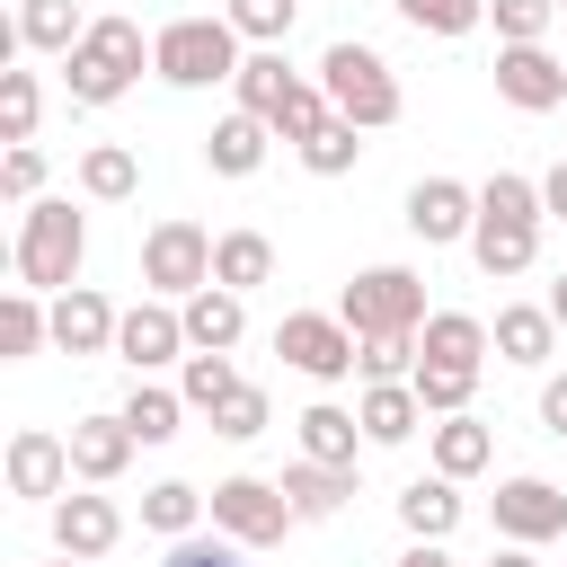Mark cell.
I'll list each match as a JSON object with an SVG mask.
<instances>
[{
	"mask_svg": "<svg viewBox=\"0 0 567 567\" xmlns=\"http://www.w3.org/2000/svg\"><path fill=\"white\" fill-rule=\"evenodd\" d=\"M80 257H89V221L62 195H35L18 221V292H71Z\"/></svg>",
	"mask_w": 567,
	"mask_h": 567,
	"instance_id": "1",
	"label": "cell"
},
{
	"mask_svg": "<svg viewBox=\"0 0 567 567\" xmlns=\"http://www.w3.org/2000/svg\"><path fill=\"white\" fill-rule=\"evenodd\" d=\"M239 27L230 18H168L159 35H151V71L168 80V89H213V80H239Z\"/></svg>",
	"mask_w": 567,
	"mask_h": 567,
	"instance_id": "2",
	"label": "cell"
},
{
	"mask_svg": "<svg viewBox=\"0 0 567 567\" xmlns=\"http://www.w3.org/2000/svg\"><path fill=\"white\" fill-rule=\"evenodd\" d=\"M319 89H328V106L354 124V133H381V124H399V80H390V62L372 53V44H328L319 53Z\"/></svg>",
	"mask_w": 567,
	"mask_h": 567,
	"instance_id": "3",
	"label": "cell"
},
{
	"mask_svg": "<svg viewBox=\"0 0 567 567\" xmlns=\"http://www.w3.org/2000/svg\"><path fill=\"white\" fill-rule=\"evenodd\" d=\"M337 319L354 328V337H381V328H425L434 310H425V275H408V266H363L354 284H346V301H337Z\"/></svg>",
	"mask_w": 567,
	"mask_h": 567,
	"instance_id": "4",
	"label": "cell"
},
{
	"mask_svg": "<svg viewBox=\"0 0 567 567\" xmlns=\"http://www.w3.org/2000/svg\"><path fill=\"white\" fill-rule=\"evenodd\" d=\"M204 505H213V532H221V540H239V549H275V540L301 523V514H292V496H284L275 478H221Z\"/></svg>",
	"mask_w": 567,
	"mask_h": 567,
	"instance_id": "5",
	"label": "cell"
},
{
	"mask_svg": "<svg viewBox=\"0 0 567 567\" xmlns=\"http://www.w3.org/2000/svg\"><path fill=\"white\" fill-rule=\"evenodd\" d=\"M142 284L168 292V301L204 292V284H213V230H204V221H151V239H142Z\"/></svg>",
	"mask_w": 567,
	"mask_h": 567,
	"instance_id": "6",
	"label": "cell"
},
{
	"mask_svg": "<svg viewBox=\"0 0 567 567\" xmlns=\"http://www.w3.org/2000/svg\"><path fill=\"white\" fill-rule=\"evenodd\" d=\"M275 354H284L292 372H310V381H346V372H354V328H346L337 310H284Z\"/></svg>",
	"mask_w": 567,
	"mask_h": 567,
	"instance_id": "7",
	"label": "cell"
},
{
	"mask_svg": "<svg viewBox=\"0 0 567 567\" xmlns=\"http://www.w3.org/2000/svg\"><path fill=\"white\" fill-rule=\"evenodd\" d=\"M496 97L523 115H549V106H567V62L549 44H496Z\"/></svg>",
	"mask_w": 567,
	"mask_h": 567,
	"instance_id": "8",
	"label": "cell"
},
{
	"mask_svg": "<svg viewBox=\"0 0 567 567\" xmlns=\"http://www.w3.org/2000/svg\"><path fill=\"white\" fill-rule=\"evenodd\" d=\"M496 532H505L514 549L567 540V496H558L549 478H505V487H496Z\"/></svg>",
	"mask_w": 567,
	"mask_h": 567,
	"instance_id": "9",
	"label": "cell"
},
{
	"mask_svg": "<svg viewBox=\"0 0 567 567\" xmlns=\"http://www.w3.org/2000/svg\"><path fill=\"white\" fill-rule=\"evenodd\" d=\"M408 230H416L425 248L470 239V230H478V195H470L461 177H416V186H408Z\"/></svg>",
	"mask_w": 567,
	"mask_h": 567,
	"instance_id": "10",
	"label": "cell"
},
{
	"mask_svg": "<svg viewBox=\"0 0 567 567\" xmlns=\"http://www.w3.org/2000/svg\"><path fill=\"white\" fill-rule=\"evenodd\" d=\"M115 354L151 381L159 363H177V354H186V310H168V301H133V310H124V328H115Z\"/></svg>",
	"mask_w": 567,
	"mask_h": 567,
	"instance_id": "11",
	"label": "cell"
},
{
	"mask_svg": "<svg viewBox=\"0 0 567 567\" xmlns=\"http://www.w3.org/2000/svg\"><path fill=\"white\" fill-rule=\"evenodd\" d=\"M115 328H124V310L106 292H89V284L53 292V346L62 354H115Z\"/></svg>",
	"mask_w": 567,
	"mask_h": 567,
	"instance_id": "12",
	"label": "cell"
},
{
	"mask_svg": "<svg viewBox=\"0 0 567 567\" xmlns=\"http://www.w3.org/2000/svg\"><path fill=\"white\" fill-rule=\"evenodd\" d=\"M71 487V434L18 425L9 434V496H62Z\"/></svg>",
	"mask_w": 567,
	"mask_h": 567,
	"instance_id": "13",
	"label": "cell"
},
{
	"mask_svg": "<svg viewBox=\"0 0 567 567\" xmlns=\"http://www.w3.org/2000/svg\"><path fill=\"white\" fill-rule=\"evenodd\" d=\"M115 540H124L115 496H53V549L62 558H106Z\"/></svg>",
	"mask_w": 567,
	"mask_h": 567,
	"instance_id": "14",
	"label": "cell"
},
{
	"mask_svg": "<svg viewBox=\"0 0 567 567\" xmlns=\"http://www.w3.org/2000/svg\"><path fill=\"white\" fill-rule=\"evenodd\" d=\"M142 443H133V425L124 416H80L71 425V478H89V487H106V478H124V461H133Z\"/></svg>",
	"mask_w": 567,
	"mask_h": 567,
	"instance_id": "15",
	"label": "cell"
},
{
	"mask_svg": "<svg viewBox=\"0 0 567 567\" xmlns=\"http://www.w3.org/2000/svg\"><path fill=\"white\" fill-rule=\"evenodd\" d=\"M266 133H275L266 115L230 106V115L204 133V168H213V177H257V168H266Z\"/></svg>",
	"mask_w": 567,
	"mask_h": 567,
	"instance_id": "16",
	"label": "cell"
},
{
	"mask_svg": "<svg viewBox=\"0 0 567 567\" xmlns=\"http://www.w3.org/2000/svg\"><path fill=\"white\" fill-rule=\"evenodd\" d=\"M470 257H478V275H487V284H505V275H523V266L540 257V221L478 213V230H470Z\"/></svg>",
	"mask_w": 567,
	"mask_h": 567,
	"instance_id": "17",
	"label": "cell"
},
{
	"mask_svg": "<svg viewBox=\"0 0 567 567\" xmlns=\"http://www.w3.org/2000/svg\"><path fill=\"white\" fill-rule=\"evenodd\" d=\"M239 337H248V301H239L230 284L186 292V346H195V354H230Z\"/></svg>",
	"mask_w": 567,
	"mask_h": 567,
	"instance_id": "18",
	"label": "cell"
},
{
	"mask_svg": "<svg viewBox=\"0 0 567 567\" xmlns=\"http://www.w3.org/2000/svg\"><path fill=\"white\" fill-rule=\"evenodd\" d=\"M487 319H470V310H434L425 328H416V363H452V372H478L487 363Z\"/></svg>",
	"mask_w": 567,
	"mask_h": 567,
	"instance_id": "19",
	"label": "cell"
},
{
	"mask_svg": "<svg viewBox=\"0 0 567 567\" xmlns=\"http://www.w3.org/2000/svg\"><path fill=\"white\" fill-rule=\"evenodd\" d=\"M354 425H363V443H408V434L425 425V399H416L408 381H363Z\"/></svg>",
	"mask_w": 567,
	"mask_h": 567,
	"instance_id": "20",
	"label": "cell"
},
{
	"mask_svg": "<svg viewBox=\"0 0 567 567\" xmlns=\"http://www.w3.org/2000/svg\"><path fill=\"white\" fill-rule=\"evenodd\" d=\"M275 487L292 496V514H301V523H328V514H346V496H354V470H328V461H292Z\"/></svg>",
	"mask_w": 567,
	"mask_h": 567,
	"instance_id": "21",
	"label": "cell"
},
{
	"mask_svg": "<svg viewBox=\"0 0 567 567\" xmlns=\"http://www.w3.org/2000/svg\"><path fill=\"white\" fill-rule=\"evenodd\" d=\"M399 523H408V540H452V523H461V478H408V487H399Z\"/></svg>",
	"mask_w": 567,
	"mask_h": 567,
	"instance_id": "22",
	"label": "cell"
},
{
	"mask_svg": "<svg viewBox=\"0 0 567 567\" xmlns=\"http://www.w3.org/2000/svg\"><path fill=\"white\" fill-rule=\"evenodd\" d=\"M496 354L505 363H549V346H558V319H549V301H514V310H496Z\"/></svg>",
	"mask_w": 567,
	"mask_h": 567,
	"instance_id": "23",
	"label": "cell"
},
{
	"mask_svg": "<svg viewBox=\"0 0 567 567\" xmlns=\"http://www.w3.org/2000/svg\"><path fill=\"white\" fill-rule=\"evenodd\" d=\"M301 425V461H328V470H354V443H363V425H354V408H301L292 416Z\"/></svg>",
	"mask_w": 567,
	"mask_h": 567,
	"instance_id": "24",
	"label": "cell"
},
{
	"mask_svg": "<svg viewBox=\"0 0 567 567\" xmlns=\"http://www.w3.org/2000/svg\"><path fill=\"white\" fill-rule=\"evenodd\" d=\"M80 35H89L80 0H18V44L27 53H80Z\"/></svg>",
	"mask_w": 567,
	"mask_h": 567,
	"instance_id": "25",
	"label": "cell"
},
{
	"mask_svg": "<svg viewBox=\"0 0 567 567\" xmlns=\"http://www.w3.org/2000/svg\"><path fill=\"white\" fill-rule=\"evenodd\" d=\"M487 461H496V434L478 416H443L434 425V478H478Z\"/></svg>",
	"mask_w": 567,
	"mask_h": 567,
	"instance_id": "26",
	"label": "cell"
},
{
	"mask_svg": "<svg viewBox=\"0 0 567 567\" xmlns=\"http://www.w3.org/2000/svg\"><path fill=\"white\" fill-rule=\"evenodd\" d=\"M80 53H89V62H106L124 89H133V80H142V62H151V44H142V27H133V18H89Z\"/></svg>",
	"mask_w": 567,
	"mask_h": 567,
	"instance_id": "27",
	"label": "cell"
},
{
	"mask_svg": "<svg viewBox=\"0 0 567 567\" xmlns=\"http://www.w3.org/2000/svg\"><path fill=\"white\" fill-rule=\"evenodd\" d=\"M266 275H275V239H266V230H221V239H213V284L248 292V284H266Z\"/></svg>",
	"mask_w": 567,
	"mask_h": 567,
	"instance_id": "28",
	"label": "cell"
},
{
	"mask_svg": "<svg viewBox=\"0 0 567 567\" xmlns=\"http://www.w3.org/2000/svg\"><path fill=\"white\" fill-rule=\"evenodd\" d=\"M80 186H89L97 204H124V195L142 186V159H133L124 142H89V151H80Z\"/></svg>",
	"mask_w": 567,
	"mask_h": 567,
	"instance_id": "29",
	"label": "cell"
},
{
	"mask_svg": "<svg viewBox=\"0 0 567 567\" xmlns=\"http://www.w3.org/2000/svg\"><path fill=\"white\" fill-rule=\"evenodd\" d=\"M204 514H213V505H204V487H186V478H159V487H142V523H151V532H168V540H186Z\"/></svg>",
	"mask_w": 567,
	"mask_h": 567,
	"instance_id": "30",
	"label": "cell"
},
{
	"mask_svg": "<svg viewBox=\"0 0 567 567\" xmlns=\"http://www.w3.org/2000/svg\"><path fill=\"white\" fill-rule=\"evenodd\" d=\"M115 416L133 425V443H168V434H177V416H186V399H177V390H159V381H133V399H124Z\"/></svg>",
	"mask_w": 567,
	"mask_h": 567,
	"instance_id": "31",
	"label": "cell"
},
{
	"mask_svg": "<svg viewBox=\"0 0 567 567\" xmlns=\"http://www.w3.org/2000/svg\"><path fill=\"white\" fill-rule=\"evenodd\" d=\"M230 89H239V106H248V115H266V124H275V106L292 97V71H284V53H248Z\"/></svg>",
	"mask_w": 567,
	"mask_h": 567,
	"instance_id": "32",
	"label": "cell"
},
{
	"mask_svg": "<svg viewBox=\"0 0 567 567\" xmlns=\"http://www.w3.org/2000/svg\"><path fill=\"white\" fill-rule=\"evenodd\" d=\"M328 124H337L328 89H319V80H292V97L275 106V142H292V151H301V142H310V133H328Z\"/></svg>",
	"mask_w": 567,
	"mask_h": 567,
	"instance_id": "33",
	"label": "cell"
},
{
	"mask_svg": "<svg viewBox=\"0 0 567 567\" xmlns=\"http://www.w3.org/2000/svg\"><path fill=\"white\" fill-rule=\"evenodd\" d=\"M44 337H53V310H44L35 292H9V301H0V354H9V363H27Z\"/></svg>",
	"mask_w": 567,
	"mask_h": 567,
	"instance_id": "34",
	"label": "cell"
},
{
	"mask_svg": "<svg viewBox=\"0 0 567 567\" xmlns=\"http://www.w3.org/2000/svg\"><path fill=\"white\" fill-rule=\"evenodd\" d=\"M354 372H363V381H416V337H408V328L354 337Z\"/></svg>",
	"mask_w": 567,
	"mask_h": 567,
	"instance_id": "35",
	"label": "cell"
},
{
	"mask_svg": "<svg viewBox=\"0 0 567 567\" xmlns=\"http://www.w3.org/2000/svg\"><path fill=\"white\" fill-rule=\"evenodd\" d=\"M35 115H44L35 71H0V142H35Z\"/></svg>",
	"mask_w": 567,
	"mask_h": 567,
	"instance_id": "36",
	"label": "cell"
},
{
	"mask_svg": "<svg viewBox=\"0 0 567 567\" xmlns=\"http://www.w3.org/2000/svg\"><path fill=\"white\" fill-rule=\"evenodd\" d=\"M416 399H425V416H470V390H478V372H452V363H416V381H408Z\"/></svg>",
	"mask_w": 567,
	"mask_h": 567,
	"instance_id": "37",
	"label": "cell"
},
{
	"mask_svg": "<svg viewBox=\"0 0 567 567\" xmlns=\"http://www.w3.org/2000/svg\"><path fill=\"white\" fill-rule=\"evenodd\" d=\"M292 9H301V0H221V18H230L248 44H266V53L292 35Z\"/></svg>",
	"mask_w": 567,
	"mask_h": 567,
	"instance_id": "38",
	"label": "cell"
},
{
	"mask_svg": "<svg viewBox=\"0 0 567 567\" xmlns=\"http://www.w3.org/2000/svg\"><path fill=\"white\" fill-rule=\"evenodd\" d=\"M230 390H239L230 354H186V381H177V399H186V408H204V416H213V408H221Z\"/></svg>",
	"mask_w": 567,
	"mask_h": 567,
	"instance_id": "39",
	"label": "cell"
},
{
	"mask_svg": "<svg viewBox=\"0 0 567 567\" xmlns=\"http://www.w3.org/2000/svg\"><path fill=\"white\" fill-rule=\"evenodd\" d=\"M399 18H408L416 35H470V27L487 18V0H399Z\"/></svg>",
	"mask_w": 567,
	"mask_h": 567,
	"instance_id": "40",
	"label": "cell"
},
{
	"mask_svg": "<svg viewBox=\"0 0 567 567\" xmlns=\"http://www.w3.org/2000/svg\"><path fill=\"white\" fill-rule=\"evenodd\" d=\"M478 213H505V221H549V213H540V186H532V177H514V168H496V177L478 186Z\"/></svg>",
	"mask_w": 567,
	"mask_h": 567,
	"instance_id": "41",
	"label": "cell"
},
{
	"mask_svg": "<svg viewBox=\"0 0 567 567\" xmlns=\"http://www.w3.org/2000/svg\"><path fill=\"white\" fill-rule=\"evenodd\" d=\"M213 434H221V443H257V434H266V390L239 381V390L213 408Z\"/></svg>",
	"mask_w": 567,
	"mask_h": 567,
	"instance_id": "42",
	"label": "cell"
},
{
	"mask_svg": "<svg viewBox=\"0 0 567 567\" xmlns=\"http://www.w3.org/2000/svg\"><path fill=\"white\" fill-rule=\"evenodd\" d=\"M487 18H496V44H540L558 0H487Z\"/></svg>",
	"mask_w": 567,
	"mask_h": 567,
	"instance_id": "43",
	"label": "cell"
},
{
	"mask_svg": "<svg viewBox=\"0 0 567 567\" xmlns=\"http://www.w3.org/2000/svg\"><path fill=\"white\" fill-rule=\"evenodd\" d=\"M354 151H363V142H354V124L337 115L328 133H310V142H301V168H310V177H346V168H354Z\"/></svg>",
	"mask_w": 567,
	"mask_h": 567,
	"instance_id": "44",
	"label": "cell"
},
{
	"mask_svg": "<svg viewBox=\"0 0 567 567\" xmlns=\"http://www.w3.org/2000/svg\"><path fill=\"white\" fill-rule=\"evenodd\" d=\"M0 186H9L18 204H35V186H44V151H35V142H9V159H0Z\"/></svg>",
	"mask_w": 567,
	"mask_h": 567,
	"instance_id": "45",
	"label": "cell"
},
{
	"mask_svg": "<svg viewBox=\"0 0 567 567\" xmlns=\"http://www.w3.org/2000/svg\"><path fill=\"white\" fill-rule=\"evenodd\" d=\"M159 567H248V558H239V540H195V532H186V540H168Z\"/></svg>",
	"mask_w": 567,
	"mask_h": 567,
	"instance_id": "46",
	"label": "cell"
},
{
	"mask_svg": "<svg viewBox=\"0 0 567 567\" xmlns=\"http://www.w3.org/2000/svg\"><path fill=\"white\" fill-rule=\"evenodd\" d=\"M540 425H549V434H567V372H558V381H540Z\"/></svg>",
	"mask_w": 567,
	"mask_h": 567,
	"instance_id": "47",
	"label": "cell"
},
{
	"mask_svg": "<svg viewBox=\"0 0 567 567\" xmlns=\"http://www.w3.org/2000/svg\"><path fill=\"white\" fill-rule=\"evenodd\" d=\"M540 213H558V221H567V159L540 177Z\"/></svg>",
	"mask_w": 567,
	"mask_h": 567,
	"instance_id": "48",
	"label": "cell"
},
{
	"mask_svg": "<svg viewBox=\"0 0 567 567\" xmlns=\"http://www.w3.org/2000/svg\"><path fill=\"white\" fill-rule=\"evenodd\" d=\"M399 567H452V558H443V540H416V549H408Z\"/></svg>",
	"mask_w": 567,
	"mask_h": 567,
	"instance_id": "49",
	"label": "cell"
},
{
	"mask_svg": "<svg viewBox=\"0 0 567 567\" xmlns=\"http://www.w3.org/2000/svg\"><path fill=\"white\" fill-rule=\"evenodd\" d=\"M549 319H558V328H567V275H558V284H549Z\"/></svg>",
	"mask_w": 567,
	"mask_h": 567,
	"instance_id": "50",
	"label": "cell"
},
{
	"mask_svg": "<svg viewBox=\"0 0 567 567\" xmlns=\"http://www.w3.org/2000/svg\"><path fill=\"white\" fill-rule=\"evenodd\" d=\"M487 567H532V549H514V540H505V549H496Z\"/></svg>",
	"mask_w": 567,
	"mask_h": 567,
	"instance_id": "51",
	"label": "cell"
},
{
	"mask_svg": "<svg viewBox=\"0 0 567 567\" xmlns=\"http://www.w3.org/2000/svg\"><path fill=\"white\" fill-rule=\"evenodd\" d=\"M53 567H89V558H53Z\"/></svg>",
	"mask_w": 567,
	"mask_h": 567,
	"instance_id": "52",
	"label": "cell"
},
{
	"mask_svg": "<svg viewBox=\"0 0 567 567\" xmlns=\"http://www.w3.org/2000/svg\"><path fill=\"white\" fill-rule=\"evenodd\" d=\"M558 9H567V0H558Z\"/></svg>",
	"mask_w": 567,
	"mask_h": 567,
	"instance_id": "53",
	"label": "cell"
}]
</instances>
